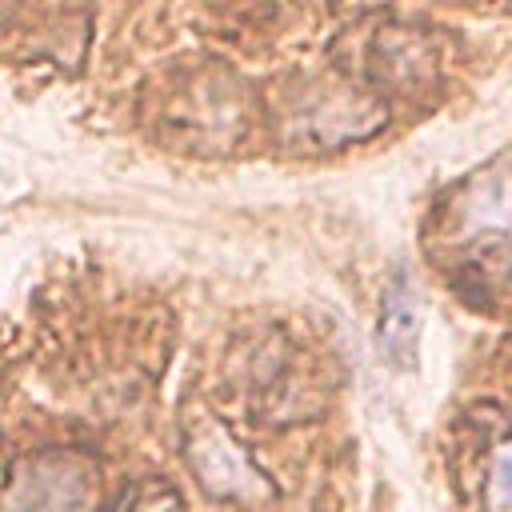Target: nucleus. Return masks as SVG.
<instances>
[{
    "instance_id": "nucleus-1",
    "label": "nucleus",
    "mask_w": 512,
    "mask_h": 512,
    "mask_svg": "<svg viewBox=\"0 0 512 512\" xmlns=\"http://www.w3.org/2000/svg\"><path fill=\"white\" fill-rule=\"evenodd\" d=\"M440 232L452 260L480 288L512 296V156L452 188Z\"/></svg>"
},
{
    "instance_id": "nucleus-2",
    "label": "nucleus",
    "mask_w": 512,
    "mask_h": 512,
    "mask_svg": "<svg viewBox=\"0 0 512 512\" xmlns=\"http://www.w3.org/2000/svg\"><path fill=\"white\" fill-rule=\"evenodd\" d=\"M100 468L76 448L20 456L8 472L4 512H96Z\"/></svg>"
},
{
    "instance_id": "nucleus-3",
    "label": "nucleus",
    "mask_w": 512,
    "mask_h": 512,
    "mask_svg": "<svg viewBox=\"0 0 512 512\" xmlns=\"http://www.w3.org/2000/svg\"><path fill=\"white\" fill-rule=\"evenodd\" d=\"M188 464H192V472L200 476V484L212 496L256 500V496L272 492L268 476L244 456V448L212 416H200L196 428L188 432Z\"/></svg>"
},
{
    "instance_id": "nucleus-4",
    "label": "nucleus",
    "mask_w": 512,
    "mask_h": 512,
    "mask_svg": "<svg viewBox=\"0 0 512 512\" xmlns=\"http://www.w3.org/2000/svg\"><path fill=\"white\" fill-rule=\"evenodd\" d=\"M416 344H420V292H416L412 272L404 264H396L384 284V296H380L376 348L392 368H412Z\"/></svg>"
},
{
    "instance_id": "nucleus-5",
    "label": "nucleus",
    "mask_w": 512,
    "mask_h": 512,
    "mask_svg": "<svg viewBox=\"0 0 512 512\" xmlns=\"http://www.w3.org/2000/svg\"><path fill=\"white\" fill-rule=\"evenodd\" d=\"M484 512H512V432L492 448L484 472Z\"/></svg>"
},
{
    "instance_id": "nucleus-6",
    "label": "nucleus",
    "mask_w": 512,
    "mask_h": 512,
    "mask_svg": "<svg viewBox=\"0 0 512 512\" xmlns=\"http://www.w3.org/2000/svg\"><path fill=\"white\" fill-rule=\"evenodd\" d=\"M120 512H184V500H180V492H176L172 484H164V480H144V484H136V488L124 496Z\"/></svg>"
}]
</instances>
